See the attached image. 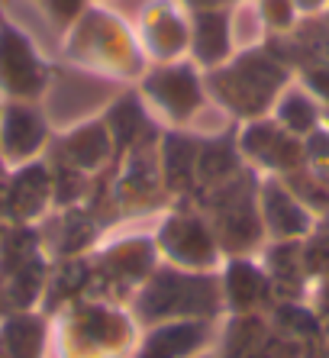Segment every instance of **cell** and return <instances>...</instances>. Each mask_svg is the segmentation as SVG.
Segmentation results:
<instances>
[{
  "label": "cell",
  "instance_id": "obj_1",
  "mask_svg": "<svg viewBox=\"0 0 329 358\" xmlns=\"http://www.w3.org/2000/svg\"><path fill=\"white\" fill-rule=\"evenodd\" d=\"M65 49L74 62L104 75H146V55L139 49V39L123 20L100 7H88L68 26Z\"/></svg>",
  "mask_w": 329,
  "mask_h": 358
},
{
  "label": "cell",
  "instance_id": "obj_2",
  "mask_svg": "<svg viewBox=\"0 0 329 358\" xmlns=\"http://www.w3.org/2000/svg\"><path fill=\"white\" fill-rule=\"evenodd\" d=\"M284 71L265 49H248L232 55L226 65L214 68L204 78L206 94H214L223 107L236 110L242 117H255L274 100Z\"/></svg>",
  "mask_w": 329,
  "mask_h": 358
},
{
  "label": "cell",
  "instance_id": "obj_3",
  "mask_svg": "<svg viewBox=\"0 0 329 358\" xmlns=\"http://www.w3.org/2000/svg\"><path fill=\"white\" fill-rule=\"evenodd\" d=\"M139 97L164 113L172 123H190L206 107V84L194 62H164L142 75Z\"/></svg>",
  "mask_w": 329,
  "mask_h": 358
},
{
  "label": "cell",
  "instance_id": "obj_4",
  "mask_svg": "<svg viewBox=\"0 0 329 358\" xmlns=\"http://www.w3.org/2000/svg\"><path fill=\"white\" fill-rule=\"evenodd\" d=\"M52 81V68L33 39L13 23H0V91L7 100H39Z\"/></svg>",
  "mask_w": 329,
  "mask_h": 358
},
{
  "label": "cell",
  "instance_id": "obj_5",
  "mask_svg": "<svg viewBox=\"0 0 329 358\" xmlns=\"http://www.w3.org/2000/svg\"><path fill=\"white\" fill-rule=\"evenodd\" d=\"M136 39L152 65L184 59L190 45V10L181 0H148L139 13Z\"/></svg>",
  "mask_w": 329,
  "mask_h": 358
},
{
  "label": "cell",
  "instance_id": "obj_6",
  "mask_svg": "<svg viewBox=\"0 0 329 358\" xmlns=\"http://www.w3.org/2000/svg\"><path fill=\"white\" fill-rule=\"evenodd\" d=\"M49 139V126L33 100H7L0 107V155L10 162H26Z\"/></svg>",
  "mask_w": 329,
  "mask_h": 358
},
{
  "label": "cell",
  "instance_id": "obj_7",
  "mask_svg": "<svg viewBox=\"0 0 329 358\" xmlns=\"http://www.w3.org/2000/svg\"><path fill=\"white\" fill-rule=\"evenodd\" d=\"M190 62L197 68L226 65L232 59V10H190Z\"/></svg>",
  "mask_w": 329,
  "mask_h": 358
},
{
  "label": "cell",
  "instance_id": "obj_8",
  "mask_svg": "<svg viewBox=\"0 0 329 358\" xmlns=\"http://www.w3.org/2000/svg\"><path fill=\"white\" fill-rule=\"evenodd\" d=\"M62 155L71 162L74 168H88V165H100V162L107 159V149H110V129L100 120H91V123L78 126L74 133H68L62 139Z\"/></svg>",
  "mask_w": 329,
  "mask_h": 358
},
{
  "label": "cell",
  "instance_id": "obj_9",
  "mask_svg": "<svg viewBox=\"0 0 329 358\" xmlns=\"http://www.w3.org/2000/svg\"><path fill=\"white\" fill-rule=\"evenodd\" d=\"M197 345H200V326L174 323L148 336L139 358H184L197 349Z\"/></svg>",
  "mask_w": 329,
  "mask_h": 358
},
{
  "label": "cell",
  "instance_id": "obj_10",
  "mask_svg": "<svg viewBox=\"0 0 329 358\" xmlns=\"http://www.w3.org/2000/svg\"><path fill=\"white\" fill-rule=\"evenodd\" d=\"M294 17H297L294 0H258V20H262L268 29H274V33L290 29Z\"/></svg>",
  "mask_w": 329,
  "mask_h": 358
},
{
  "label": "cell",
  "instance_id": "obj_11",
  "mask_svg": "<svg viewBox=\"0 0 329 358\" xmlns=\"http://www.w3.org/2000/svg\"><path fill=\"white\" fill-rule=\"evenodd\" d=\"M42 7H46L49 20H55L62 29H68V26L81 17L91 3H88V0H42Z\"/></svg>",
  "mask_w": 329,
  "mask_h": 358
},
{
  "label": "cell",
  "instance_id": "obj_12",
  "mask_svg": "<svg viewBox=\"0 0 329 358\" xmlns=\"http://www.w3.org/2000/svg\"><path fill=\"white\" fill-rule=\"evenodd\" d=\"M188 10H230L239 0H181Z\"/></svg>",
  "mask_w": 329,
  "mask_h": 358
},
{
  "label": "cell",
  "instance_id": "obj_13",
  "mask_svg": "<svg viewBox=\"0 0 329 358\" xmlns=\"http://www.w3.org/2000/svg\"><path fill=\"white\" fill-rule=\"evenodd\" d=\"M297 10H316L320 3H326V0H294Z\"/></svg>",
  "mask_w": 329,
  "mask_h": 358
},
{
  "label": "cell",
  "instance_id": "obj_14",
  "mask_svg": "<svg viewBox=\"0 0 329 358\" xmlns=\"http://www.w3.org/2000/svg\"><path fill=\"white\" fill-rule=\"evenodd\" d=\"M0 23H4V7H0Z\"/></svg>",
  "mask_w": 329,
  "mask_h": 358
}]
</instances>
